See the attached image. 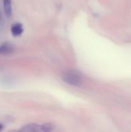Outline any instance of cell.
<instances>
[{
	"instance_id": "6da1fadb",
	"label": "cell",
	"mask_w": 131,
	"mask_h": 132,
	"mask_svg": "<svg viewBox=\"0 0 131 132\" xmlns=\"http://www.w3.org/2000/svg\"><path fill=\"white\" fill-rule=\"evenodd\" d=\"M62 79L68 84L79 87L83 84V77L77 72L74 71H66L62 75Z\"/></svg>"
},
{
	"instance_id": "7a4b0ae2",
	"label": "cell",
	"mask_w": 131,
	"mask_h": 132,
	"mask_svg": "<svg viewBox=\"0 0 131 132\" xmlns=\"http://www.w3.org/2000/svg\"><path fill=\"white\" fill-rule=\"evenodd\" d=\"M23 32V26L20 23H14L11 26V33L13 36H19Z\"/></svg>"
},
{
	"instance_id": "3957f363",
	"label": "cell",
	"mask_w": 131,
	"mask_h": 132,
	"mask_svg": "<svg viewBox=\"0 0 131 132\" xmlns=\"http://www.w3.org/2000/svg\"><path fill=\"white\" fill-rule=\"evenodd\" d=\"M14 51V47L12 44L5 43L0 46V54L2 55H8L12 53Z\"/></svg>"
},
{
	"instance_id": "277c9868",
	"label": "cell",
	"mask_w": 131,
	"mask_h": 132,
	"mask_svg": "<svg viewBox=\"0 0 131 132\" xmlns=\"http://www.w3.org/2000/svg\"><path fill=\"white\" fill-rule=\"evenodd\" d=\"M4 11L7 17H11L12 14V0H2Z\"/></svg>"
},
{
	"instance_id": "5b68a950",
	"label": "cell",
	"mask_w": 131,
	"mask_h": 132,
	"mask_svg": "<svg viewBox=\"0 0 131 132\" xmlns=\"http://www.w3.org/2000/svg\"><path fill=\"white\" fill-rule=\"evenodd\" d=\"M39 125H37L36 124H29L27 125L23 126L22 128H21L19 129V131H26V132H31V131H39Z\"/></svg>"
},
{
	"instance_id": "8992f818",
	"label": "cell",
	"mask_w": 131,
	"mask_h": 132,
	"mask_svg": "<svg viewBox=\"0 0 131 132\" xmlns=\"http://www.w3.org/2000/svg\"><path fill=\"white\" fill-rule=\"evenodd\" d=\"M53 130V125L51 124H44L40 126L39 131H50Z\"/></svg>"
},
{
	"instance_id": "52a82bcc",
	"label": "cell",
	"mask_w": 131,
	"mask_h": 132,
	"mask_svg": "<svg viewBox=\"0 0 131 132\" xmlns=\"http://www.w3.org/2000/svg\"><path fill=\"white\" fill-rule=\"evenodd\" d=\"M3 128H4V126H3L2 124H0V131H2V130H3Z\"/></svg>"
},
{
	"instance_id": "ba28073f",
	"label": "cell",
	"mask_w": 131,
	"mask_h": 132,
	"mask_svg": "<svg viewBox=\"0 0 131 132\" xmlns=\"http://www.w3.org/2000/svg\"><path fill=\"white\" fill-rule=\"evenodd\" d=\"M2 21V15H1V13H0V22Z\"/></svg>"
}]
</instances>
